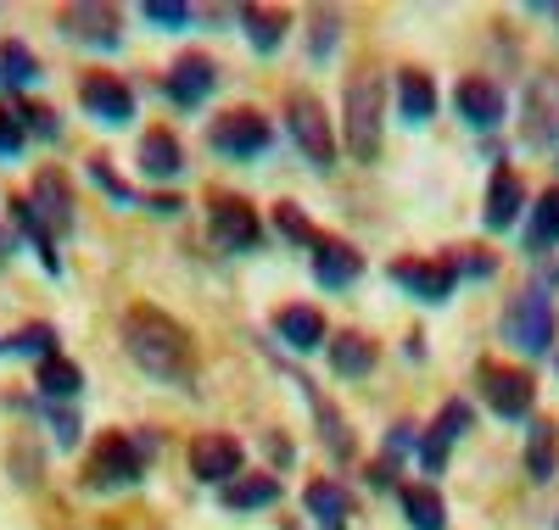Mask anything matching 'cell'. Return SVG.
<instances>
[{
  "label": "cell",
  "mask_w": 559,
  "mask_h": 530,
  "mask_svg": "<svg viewBox=\"0 0 559 530\" xmlns=\"http://www.w3.org/2000/svg\"><path fill=\"white\" fill-rule=\"evenodd\" d=\"M12 252H17V234H12V229H7V224H0V263H7V257H12Z\"/></svg>",
  "instance_id": "ee69618b"
},
{
  "label": "cell",
  "mask_w": 559,
  "mask_h": 530,
  "mask_svg": "<svg viewBox=\"0 0 559 530\" xmlns=\"http://www.w3.org/2000/svg\"><path fill=\"white\" fill-rule=\"evenodd\" d=\"M537 12H548V17H559V7H537Z\"/></svg>",
  "instance_id": "bcb514c9"
},
{
  "label": "cell",
  "mask_w": 559,
  "mask_h": 530,
  "mask_svg": "<svg viewBox=\"0 0 559 530\" xmlns=\"http://www.w3.org/2000/svg\"><path fill=\"white\" fill-rule=\"evenodd\" d=\"M34 79H39V62H34L28 45H23V39L0 45V84H7V89H28Z\"/></svg>",
  "instance_id": "f1b7e54d"
},
{
  "label": "cell",
  "mask_w": 559,
  "mask_h": 530,
  "mask_svg": "<svg viewBox=\"0 0 559 530\" xmlns=\"http://www.w3.org/2000/svg\"><path fill=\"white\" fill-rule=\"evenodd\" d=\"M403 514L414 530H448V508L431 486H403Z\"/></svg>",
  "instance_id": "83f0119b"
},
{
  "label": "cell",
  "mask_w": 559,
  "mask_h": 530,
  "mask_svg": "<svg viewBox=\"0 0 559 530\" xmlns=\"http://www.w3.org/2000/svg\"><path fill=\"white\" fill-rule=\"evenodd\" d=\"M381 107L386 89L376 73H353L347 79V107H342V134H347V157L353 162H376L381 157Z\"/></svg>",
  "instance_id": "7a4b0ae2"
},
{
  "label": "cell",
  "mask_w": 559,
  "mask_h": 530,
  "mask_svg": "<svg viewBox=\"0 0 559 530\" xmlns=\"http://www.w3.org/2000/svg\"><path fill=\"white\" fill-rule=\"evenodd\" d=\"M471 424H476V408L453 397V402H442V413H437V424H431V436H426V442L448 447V442H459V436H464V430H471Z\"/></svg>",
  "instance_id": "1f68e13d"
},
{
  "label": "cell",
  "mask_w": 559,
  "mask_h": 530,
  "mask_svg": "<svg viewBox=\"0 0 559 530\" xmlns=\"http://www.w3.org/2000/svg\"><path fill=\"white\" fill-rule=\"evenodd\" d=\"M12 224L34 240V252H39V263H45V274H62V257H57V240H51V229L39 224V213L28 207V196H17L12 202Z\"/></svg>",
  "instance_id": "484cf974"
},
{
  "label": "cell",
  "mask_w": 559,
  "mask_h": 530,
  "mask_svg": "<svg viewBox=\"0 0 559 530\" xmlns=\"http://www.w3.org/2000/svg\"><path fill=\"white\" fill-rule=\"evenodd\" d=\"M526 469H532V480H554V469H559V442H554V424H532V442H526Z\"/></svg>",
  "instance_id": "4dcf8cb0"
},
{
  "label": "cell",
  "mask_w": 559,
  "mask_h": 530,
  "mask_svg": "<svg viewBox=\"0 0 559 530\" xmlns=\"http://www.w3.org/2000/svg\"><path fill=\"white\" fill-rule=\"evenodd\" d=\"M51 430H57V447H73V442H79V419H73V413H57V408H51Z\"/></svg>",
  "instance_id": "ab89813d"
},
{
  "label": "cell",
  "mask_w": 559,
  "mask_h": 530,
  "mask_svg": "<svg viewBox=\"0 0 559 530\" xmlns=\"http://www.w3.org/2000/svg\"><path fill=\"white\" fill-rule=\"evenodd\" d=\"M397 107H403L408 123H426V118L437 112V84H431V73L403 68V73H397Z\"/></svg>",
  "instance_id": "603a6c76"
},
{
  "label": "cell",
  "mask_w": 559,
  "mask_h": 530,
  "mask_svg": "<svg viewBox=\"0 0 559 530\" xmlns=\"http://www.w3.org/2000/svg\"><path fill=\"white\" fill-rule=\"evenodd\" d=\"M280 497V474H241L224 486V508H269Z\"/></svg>",
  "instance_id": "4316f807"
},
{
  "label": "cell",
  "mask_w": 559,
  "mask_h": 530,
  "mask_svg": "<svg viewBox=\"0 0 559 530\" xmlns=\"http://www.w3.org/2000/svg\"><path fill=\"white\" fill-rule=\"evenodd\" d=\"M364 274V257L347 246V240H319L313 246V279L331 285V291H342V285H353Z\"/></svg>",
  "instance_id": "e0dca14e"
},
{
  "label": "cell",
  "mask_w": 559,
  "mask_h": 530,
  "mask_svg": "<svg viewBox=\"0 0 559 530\" xmlns=\"http://www.w3.org/2000/svg\"><path fill=\"white\" fill-rule=\"evenodd\" d=\"M28 207L39 213L45 229H51V240L68 234V229H73V184H68V173H57V168L34 173V196H28Z\"/></svg>",
  "instance_id": "7c38bea8"
},
{
  "label": "cell",
  "mask_w": 559,
  "mask_h": 530,
  "mask_svg": "<svg viewBox=\"0 0 559 530\" xmlns=\"http://www.w3.org/2000/svg\"><path fill=\"white\" fill-rule=\"evenodd\" d=\"M269 458L274 463H292V442L286 436H269Z\"/></svg>",
  "instance_id": "7bdbcfd3"
},
{
  "label": "cell",
  "mask_w": 559,
  "mask_h": 530,
  "mask_svg": "<svg viewBox=\"0 0 559 530\" xmlns=\"http://www.w3.org/2000/svg\"><path fill=\"white\" fill-rule=\"evenodd\" d=\"M392 279L403 285L408 297H419V302H448L453 285H459V257H431V263L397 257V263H392Z\"/></svg>",
  "instance_id": "9c48e42d"
},
{
  "label": "cell",
  "mask_w": 559,
  "mask_h": 530,
  "mask_svg": "<svg viewBox=\"0 0 559 530\" xmlns=\"http://www.w3.org/2000/svg\"><path fill=\"white\" fill-rule=\"evenodd\" d=\"M191 474L207 480V486H229V480H241V442L218 436V430L197 436L191 442Z\"/></svg>",
  "instance_id": "30bf717a"
},
{
  "label": "cell",
  "mask_w": 559,
  "mask_h": 530,
  "mask_svg": "<svg viewBox=\"0 0 559 530\" xmlns=\"http://www.w3.org/2000/svg\"><path fill=\"white\" fill-rule=\"evenodd\" d=\"M34 385H39V397H51V402H68V397H79L84 374H79V363H68V358L57 352V358H45V363H39Z\"/></svg>",
  "instance_id": "d4e9b609"
},
{
  "label": "cell",
  "mask_w": 559,
  "mask_h": 530,
  "mask_svg": "<svg viewBox=\"0 0 559 530\" xmlns=\"http://www.w3.org/2000/svg\"><path fill=\"white\" fill-rule=\"evenodd\" d=\"M521 202H526L521 173L498 168V173H492V184H487V213H481V224H487V229H509V224L521 218Z\"/></svg>",
  "instance_id": "ac0fdd59"
},
{
  "label": "cell",
  "mask_w": 559,
  "mask_h": 530,
  "mask_svg": "<svg viewBox=\"0 0 559 530\" xmlns=\"http://www.w3.org/2000/svg\"><path fill=\"white\" fill-rule=\"evenodd\" d=\"M213 240H218L224 252H252L258 240H263L258 213H252L247 202H229V196H224V202L213 207Z\"/></svg>",
  "instance_id": "9a60e30c"
},
{
  "label": "cell",
  "mask_w": 559,
  "mask_h": 530,
  "mask_svg": "<svg viewBox=\"0 0 559 530\" xmlns=\"http://www.w3.org/2000/svg\"><path fill=\"white\" fill-rule=\"evenodd\" d=\"M146 207H152V213H179V207H185V202H179V196H152V202H146Z\"/></svg>",
  "instance_id": "f6af8a7d"
},
{
  "label": "cell",
  "mask_w": 559,
  "mask_h": 530,
  "mask_svg": "<svg viewBox=\"0 0 559 530\" xmlns=\"http://www.w3.org/2000/svg\"><path fill=\"white\" fill-rule=\"evenodd\" d=\"M331 45H336V12H324L319 17V34H313V57H324Z\"/></svg>",
  "instance_id": "60d3db41"
},
{
  "label": "cell",
  "mask_w": 559,
  "mask_h": 530,
  "mask_svg": "<svg viewBox=\"0 0 559 530\" xmlns=\"http://www.w3.org/2000/svg\"><path fill=\"white\" fill-rule=\"evenodd\" d=\"M146 23H157V28H185V23H191V7H185V0H146Z\"/></svg>",
  "instance_id": "f35d334b"
},
{
  "label": "cell",
  "mask_w": 559,
  "mask_h": 530,
  "mask_svg": "<svg viewBox=\"0 0 559 530\" xmlns=\"http://www.w3.org/2000/svg\"><path fill=\"white\" fill-rule=\"evenodd\" d=\"M12 112L23 118V129L28 134H39V140H57L62 134V118L51 112V107H45V101H17V95H12Z\"/></svg>",
  "instance_id": "e575fe53"
},
{
  "label": "cell",
  "mask_w": 559,
  "mask_h": 530,
  "mask_svg": "<svg viewBox=\"0 0 559 530\" xmlns=\"http://www.w3.org/2000/svg\"><path fill=\"white\" fill-rule=\"evenodd\" d=\"M218 84V68H213V57H179L174 68H168V95H174V107H197V101H207V89Z\"/></svg>",
  "instance_id": "2e32d148"
},
{
  "label": "cell",
  "mask_w": 559,
  "mask_h": 530,
  "mask_svg": "<svg viewBox=\"0 0 559 530\" xmlns=\"http://www.w3.org/2000/svg\"><path fill=\"white\" fill-rule=\"evenodd\" d=\"M554 240H559V184L543 190V202L532 213V229H526V252H548Z\"/></svg>",
  "instance_id": "f546056e"
},
{
  "label": "cell",
  "mask_w": 559,
  "mask_h": 530,
  "mask_svg": "<svg viewBox=\"0 0 559 530\" xmlns=\"http://www.w3.org/2000/svg\"><path fill=\"white\" fill-rule=\"evenodd\" d=\"M554 274L548 279H537V285H526V291L503 308V335L515 341L526 358H543L548 352V341H554Z\"/></svg>",
  "instance_id": "3957f363"
},
{
  "label": "cell",
  "mask_w": 559,
  "mask_h": 530,
  "mask_svg": "<svg viewBox=\"0 0 559 530\" xmlns=\"http://www.w3.org/2000/svg\"><path fill=\"white\" fill-rule=\"evenodd\" d=\"M414 447H419V436H414L408 424H397V430H392V442H386V453H392V458H403V453H414Z\"/></svg>",
  "instance_id": "b9f144b4"
},
{
  "label": "cell",
  "mask_w": 559,
  "mask_h": 530,
  "mask_svg": "<svg viewBox=\"0 0 559 530\" xmlns=\"http://www.w3.org/2000/svg\"><path fill=\"white\" fill-rule=\"evenodd\" d=\"M90 179H96V184L107 190V196H112L118 207H134V190H129V184L112 173V162H107V157H90Z\"/></svg>",
  "instance_id": "d590c367"
},
{
  "label": "cell",
  "mask_w": 559,
  "mask_h": 530,
  "mask_svg": "<svg viewBox=\"0 0 559 530\" xmlns=\"http://www.w3.org/2000/svg\"><path fill=\"white\" fill-rule=\"evenodd\" d=\"M123 352L146 369L152 380H168V385H185L197 374V347H191V329L179 318H168L163 308H129L123 313Z\"/></svg>",
  "instance_id": "6da1fadb"
},
{
  "label": "cell",
  "mask_w": 559,
  "mask_h": 530,
  "mask_svg": "<svg viewBox=\"0 0 559 530\" xmlns=\"http://www.w3.org/2000/svg\"><path fill=\"white\" fill-rule=\"evenodd\" d=\"M23 140H28L23 118H17L12 107H0V162H12V157L23 152Z\"/></svg>",
  "instance_id": "74e56055"
},
{
  "label": "cell",
  "mask_w": 559,
  "mask_h": 530,
  "mask_svg": "<svg viewBox=\"0 0 559 530\" xmlns=\"http://www.w3.org/2000/svg\"><path fill=\"white\" fill-rule=\"evenodd\" d=\"M476 380H481V397H487V408H492L498 419H526V413H532V402H537V385H532V374H526V369L481 363V369H476Z\"/></svg>",
  "instance_id": "52a82bcc"
},
{
  "label": "cell",
  "mask_w": 559,
  "mask_h": 530,
  "mask_svg": "<svg viewBox=\"0 0 559 530\" xmlns=\"http://www.w3.org/2000/svg\"><path fill=\"white\" fill-rule=\"evenodd\" d=\"M79 101H84V112H90V118H102V123H112V129L134 118V95H129V84H123V79H112V73H84Z\"/></svg>",
  "instance_id": "8fae6325"
},
{
  "label": "cell",
  "mask_w": 559,
  "mask_h": 530,
  "mask_svg": "<svg viewBox=\"0 0 559 530\" xmlns=\"http://www.w3.org/2000/svg\"><path fill=\"white\" fill-rule=\"evenodd\" d=\"M324 347H331V369H336V374H347V380H358V374L376 369V341H369V335H358V329L331 335Z\"/></svg>",
  "instance_id": "44dd1931"
},
{
  "label": "cell",
  "mask_w": 559,
  "mask_h": 530,
  "mask_svg": "<svg viewBox=\"0 0 559 530\" xmlns=\"http://www.w3.org/2000/svg\"><path fill=\"white\" fill-rule=\"evenodd\" d=\"M521 140H526V146H537V152L559 146V73L532 79L526 107H521Z\"/></svg>",
  "instance_id": "ba28073f"
},
{
  "label": "cell",
  "mask_w": 559,
  "mask_h": 530,
  "mask_svg": "<svg viewBox=\"0 0 559 530\" xmlns=\"http://www.w3.org/2000/svg\"><path fill=\"white\" fill-rule=\"evenodd\" d=\"M286 123H292V140L302 146V157H308L313 168H331V162H336V134H331V123H324V107L313 101L308 89H297L292 101H286Z\"/></svg>",
  "instance_id": "8992f818"
},
{
  "label": "cell",
  "mask_w": 559,
  "mask_h": 530,
  "mask_svg": "<svg viewBox=\"0 0 559 530\" xmlns=\"http://www.w3.org/2000/svg\"><path fill=\"white\" fill-rule=\"evenodd\" d=\"M274 229L286 234V240H308V246H319L313 224H308V218H302V207H292V202H280V213H274Z\"/></svg>",
  "instance_id": "8d00e7d4"
},
{
  "label": "cell",
  "mask_w": 559,
  "mask_h": 530,
  "mask_svg": "<svg viewBox=\"0 0 559 530\" xmlns=\"http://www.w3.org/2000/svg\"><path fill=\"white\" fill-rule=\"evenodd\" d=\"M7 352H28V358H57V329L51 324H28V329H17L12 341H7Z\"/></svg>",
  "instance_id": "836d02e7"
},
{
  "label": "cell",
  "mask_w": 559,
  "mask_h": 530,
  "mask_svg": "<svg viewBox=\"0 0 559 530\" xmlns=\"http://www.w3.org/2000/svg\"><path fill=\"white\" fill-rule=\"evenodd\" d=\"M274 329H280V341H286L292 352L324 347V313H313V308H280L274 313Z\"/></svg>",
  "instance_id": "d6986e66"
},
{
  "label": "cell",
  "mask_w": 559,
  "mask_h": 530,
  "mask_svg": "<svg viewBox=\"0 0 559 530\" xmlns=\"http://www.w3.org/2000/svg\"><path fill=\"white\" fill-rule=\"evenodd\" d=\"M241 28H247V39L258 45V51H280V45H286V28H292V12L247 0V7H241Z\"/></svg>",
  "instance_id": "ffe728a7"
},
{
  "label": "cell",
  "mask_w": 559,
  "mask_h": 530,
  "mask_svg": "<svg viewBox=\"0 0 559 530\" xmlns=\"http://www.w3.org/2000/svg\"><path fill=\"white\" fill-rule=\"evenodd\" d=\"M140 168H146V179H174L185 168L179 140L168 129H146V134H140Z\"/></svg>",
  "instance_id": "7402d4cb"
},
{
  "label": "cell",
  "mask_w": 559,
  "mask_h": 530,
  "mask_svg": "<svg viewBox=\"0 0 559 530\" xmlns=\"http://www.w3.org/2000/svg\"><path fill=\"white\" fill-rule=\"evenodd\" d=\"M453 107H459V118L471 123V129H492V123H503V89L492 79L471 73V79H459Z\"/></svg>",
  "instance_id": "4fadbf2b"
},
{
  "label": "cell",
  "mask_w": 559,
  "mask_h": 530,
  "mask_svg": "<svg viewBox=\"0 0 559 530\" xmlns=\"http://www.w3.org/2000/svg\"><path fill=\"white\" fill-rule=\"evenodd\" d=\"M207 140H213V152H218V157H236V162H241V157H263V152L274 146V129H269V118H263V112L236 107V112L213 118Z\"/></svg>",
  "instance_id": "5b68a950"
},
{
  "label": "cell",
  "mask_w": 559,
  "mask_h": 530,
  "mask_svg": "<svg viewBox=\"0 0 559 530\" xmlns=\"http://www.w3.org/2000/svg\"><path fill=\"white\" fill-rule=\"evenodd\" d=\"M297 385H302V392H308V402H313V413H319V424H324V436H331V453H336V458H353V436H347V424H342V413H336L331 402H319L308 380H297Z\"/></svg>",
  "instance_id": "d6a6232c"
},
{
  "label": "cell",
  "mask_w": 559,
  "mask_h": 530,
  "mask_svg": "<svg viewBox=\"0 0 559 530\" xmlns=\"http://www.w3.org/2000/svg\"><path fill=\"white\" fill-rule=\"evenodd\" d=\"M57 28L68 34V39H84V45H102V51H112L118 45V12L112 7H62L57 12Z\"/></svg>",
  "instance_id": "5bb4252c"
},
{
  "label": "cell",
  "mask_w": 559,
  "mask_h": 530,
  "mask_svg": "<svg viewBox=\"0 0 559 530\" xmlns=\"http://www.w3.org/2000/svg\"><path fill=\"white\" fill-rule=\"evenodd\" d=\"M302 503H308V514H313L324 530H342L347 514H353V497L336 486V480H313V486L302 492Z\"/></svg>",
  "instance_id": "cb8c5ba5"
},
{
  "label": "cell",
  "mask_w": 559,
  "mask_h": 530,
  "mask_svg": "<svg viewBox=\"0 0 559 530\" xmlns=\"http://www.w3.org/2000/svg\"><path fill=\"white\" fill-rule=\"evenodd\" d=\"M146 458H152V447H140L134 436L112 430V436H102V442H96V453H90V463H84V480H90L96 492L134 486V480L146 474Z\"/></svg>",
  "instance_id": "277c9868"
}]
</instances>
